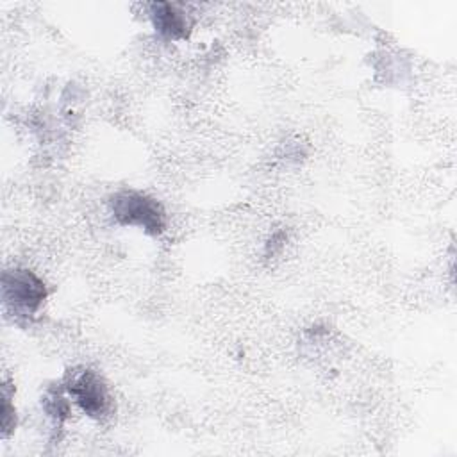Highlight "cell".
Instances as JSON below:
<instances>
[{
    "label": "cell",
    "instance_id": "6da1fadb",
    "mask_svg": "<svg viewBox=\"0 0 457 457\" xmlns=\"http://www.w3.org/2000/svg\"><path fill=\"white\" fill-rule=\"evenodd\" d=\"M109 209L116 223L137 227L150 236H159L166 228L164 207L152 196L134 189H123L111 196Z\"/></svg>",
    "mask_w": 457,
    "mask_h": 457
},
{
    "label": "cell",
    "instance_id": "7a4b0ae2",
    "mask_svg": "<svg viewBox=\"0 0 457 457\" xmlns=\"http://www.w3.org/2000/svg\"><path fill=\"white\" fill-rule=\"evenodd\" d=\"M46 298L45 282L30 270L16 268L2 275V300L9 314L18 321L30 320Z\"/></svg>",
    "mask_w": 457,
    "mask_h": 457
},
{
    "label": "cell",
    "instance_id": "3957f363",
    "mask_svg": "<svg viewBox=\"0 0 457 457\" xmlns=\"http://www.w3.org/2000/svg\"><path fill=\"white\" fill-rule=\"evenodd\" d=\"M64 389L86 416L104 420L111 414L112 402L107 386L96 371L89 368L70 370L64 380Z\"/></svg>",
    "mask_w": 457,
    "mask_h": 457
},
{
    "label": "cell",
    "instance_id": "277c9868",
    "mask_svg": "<svg viewBox=\"0 0 457 457\" xmlns=\"http://www.w3.org/2000/svg\"><path fill=\"white\" fill-rule=\"evenodd\" d=\"M150 18L154 29L166 39H184L189 34L191 23L187 16L168 2H155L150 5Z\"/></svg>",
    "mask_w": 457,
    "mask_h": 457
},
{
    "label": "cell",
    "instance_id": "5b68a950",
    "mask_svg": "<svg viewBox=\"0 0 457 457\" xmlns=\"http://www.w3.org/2000/svg\"><path fill=\"white\" fill-rule=\"evenodd\" d=\"M43 409L54 420V425L59 428L70 416V403L61 393V389H55V387L48 389L46 395L43 396Z\"/></svg>",
    "mask_w": 457,
    "mask_h": 457
},
{
    "label": "cell",
    "instance_id": "8992f818",
    "mask_svg": "<svg viewBox=\"0 0 457 457\" xmlns=\"http://www.w3.org/2000/svg\"><path fill=\"white\" fill-rule=\"evenodd\" d=\"M2 436L7 437L16 425V411L11 405V395L7 391V384H4V391H2Z\"/></svg>",
    "mask_w": 457,
    "mask_h": 457
}]
</instances>
